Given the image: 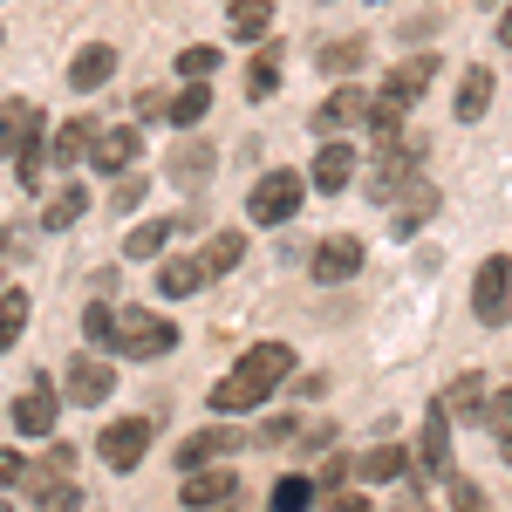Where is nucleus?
Returning <instances> with one entry per match:
<instances>
[{"label":"nucleus","instance_id":"f3484780","mask_svg":"<svg viewBox=\"0 0 512 512\" xmlns=\"http://www.w3.org/2000/svg\"><path fill=\"white\" fill-rule=\"evenodd\" d=\"M110 69H117V48H110V41H89L76 62H69V89L89 96V89H103V82H110Z\"/></svg>","mask_w":512,"mask_h":512},{"label":"nucleus","instance_id":"f704fd0d","mask_svg":"<svg viewBox=\"0 0 512 512\" xmlns=\"http://www.w3.org/2000/svg\"><path fill=\"white\" fill-rule=\"evenodd\" d=\"M239 260H246V233H219L205 246V267H212V274H233Z\"/></svg>","mask_w":512,"mask_h":512},{"label":"nucleus","instance_id":"a18cd8bd","mask_svg":"<svg viewBox=\"0 0 512 512\" xmlns=\"http://www.w3.org/2000/svg\"><path fill=\"white\" fill-rule=\"evenodd\" d=\"M499 35H506V48H512V0H506V14H499Z\"/></svg>","mask_w":512,"mask_h":512},{"label":"nucleus","instance_id":"09e8293b","mask_svg":"<svg viewBox=\"0 0 512 512\" xmlns=\"http://www.w3.org/2000/svg\"><path fill=\"white\" fill-rule=\"evenodd\" d=\"M0 512H14V506H7V492H0Z\"/></svg>","mask_w":512,"mask_h":512},{"label":"nucleus","instance_id":"39448f33","mask_svg":"<svg viewBox=\"0 0 512 512\" xmlns=\"http://www.w3.org/2000/svg\"><path fill=\"white\" fill-rule=\"evenodd\" d=\"M151 437H158L151 417H117V424H103L96 451H103V465H110V472H137V465H144V451H151Z\"/></svg>","mask_w":512,"mask_h":512},{"label":"nucleus","instance_id":"9d476101","mask_svg":"<svg viewBox=\"0 0 512 512\" xmlns=\"http://www.w3.org/2000/svg\"><path fill=\"white\" fill-rule=\"evenodd\" d=\"M144 158V137L123 123V130H96V144H89V164L110 178V171H130V164Z\"/></svg>","mask_w":512,"mask_h":512},{"label":"nucleus","instance_id":"bb28decb","mask_svg":"<svg viewBox=\"0 0 512 512\" xmlns=\"http://www.w3.org/2000/svg\"><path fill=\"white\" fill-rule=\"evenodd\" d=\"M212 164H219V151H212V144H178V151H171V164H164V171H171V178H178V185H198V178H205V171H212Z\"/></svg>","mask_w":512,"mask_h":512},{"label":"nucleus","instance_id":"2f4dec72","mask_svg":"<svg viewBox=\"0 0 512 512\" xmlns=\"http://www.w3.org/2000/svg\"><path fill=\"white\" fill-rule=\"evenodd\" d=\"M21 328H28V294H21V287H7V294H0V349H14V342H21Z\"/></svg>","mask_w":512,"mask_h":512},{"label":"nucleus","instance_id":"2eb2a0df","mask_svg":"<svg viewBox=\"0 0 512 512\" xmlns=\"http://www.w3.org/2000/svg\"><path fill=\"white\" fill-rule=\"evenodd\" d=\"M14 431L21 437H55V390H48V383L14 396Z\"/></svg>","mask_w":512,"mask_h":512},{"label":"nucleus","instance_id":"37998d69","mask_svg":"<svg viewBox=\"0 0 512 512\" xmlns=\"http://www.w3.org/2000/svg\"><path fill=\"white\" fill-rule=\"evenodd\" d=\"M164 103H171L164 89H144V96H137V117H164Z\"/></svg>","mask_w":512,"mask_h":512},{"label":"nucleus","instance_id":"7c9ffc66","mask_svg":"<svg viewBox=\"0 0 512 512\" xmlns=\"http://www.w3.org/2000/svg\"><path fill=\"white\" fill-rule=\"evenodd\" d=\"M164 246H171V219H144L137 233L123 239V253H130V260H158Z\"/></svg>","mask_w":512,"mask_h":512},{"label":"nucleus","instance_id":"79ce46f5","mask_svg":"<svg viewBox=\"0 0 512 512\" xmlns=\"http://www.w3.org/2000/svg\"><path fill=\"white\" fill-rule=\"evenodd\" d=\"M82 335L103 342V335H110V308H82Z\"/></svg>","mask_w":512,"mask_h":512},{"label":"nucleus","instance_id":"4468645a","mask_svg":"<svg viewBox=\"0 0 512 512\" xmlns=\"http://www.w3.org/2000/svg\"><path fill=\"white\" fill-rule=\"evenodd\" d=\"M41 137V110L35 103H0V158H21Z\"/></svg>","mask_w":512,"mask_h":512},{"label":"nucleus","instance_id":"423d86ee","mask_svg":"<svg viewBox=\"0 0 512 512\" xmlns=\"http://www.w3.org/2000/svg\"><path fill=\"white\" fill-rule=\"evenodd\" d=\"M472 315L485 321V328H499V321L512 315V260H506V253H492V260L478 267V280H472Z\"/></svg>","mask_w":512,"mask_h":512},{"label":"nucleus","instance_id":"ddd939ff","mask_svg":"<svg viewBox=\"0 0 512 512\" xmlns=\"http://www.w3.org/2000/svg\"><path fill=\"white\" fill-rule=\"evenodd\" d=\"M239 444H246V437H239L233 424H212V431H198V437H185V444H178V465H185V472H198V465H212V458H233Z\"/></svg>","mask_w":512,"mask_h":512},{"label":"nucleus","instance_id":"1a4fd4ad","mask_svg":"<svg viewBox=\"0 0 512 512\" xmlns=\"http://www.w3.org/2000/svg\"><path fill=\"white\" fill-rule=\"evenodd\" d=\"M110 390H117V369L103 355H82V362H69V376H62V396L69 403H110Z\"/></svg>","mask_w":512,"mask_h":512},{"label":"nucleus","instance_id":"f257e3e1","mask_svg":"<svg viewBox=\"0 0 512 512\" xmlns=\"http://www.w3.org/2000/svg\"><path fill=\"white\" fill-rule=\"evenodd\" d=\"M287 376H294V349H287V342H253V349L212 383V417H246V410H260Z\"/></svg>","mask_w":512,"mask_h":512},{"label":"nucleus","instance_id":"72a5a7b5","mask_svg":"<svg viewBox=\"0 0 512 512\" xmlns=\"http://www.w3.org/2000/svg\"><path fill=\"white\" fill-rule=\"evenodd\" d=\"M485 424H492V437H499V451L512 458V383L499 396H485Z\"/></svg>","mask_w":512,"mask_h":512},{"label":"nucleus","instance_id":"4c0bfd02","mask_svg":"<svg viewBox=\"0 0 512 512\" xmlns=\"http://www.w3.org/2000/svg\"><path fill=\"white\" fill-rule=\"evenodd\" d=\"M444 485H451V512H492V506H485V492H478L472 478H458V472H451Z\"/></svg>","mask_w":512,"mask_h":512},{"label":"nucleus","instance_id":"c03bdc74","mask_svg":"<svg viewBox=\"0 0 512 512\" xmlns=\"http://www.w3.org/2000/svg\"><path fill=\"white\" fill-rule=\"evenodd\" d=\"M335 512H376V506H369V499H355V492H342V499H335Z\"/></svg>","mask_w":512,"mask_h":512},{"label":"nucleus","instance_id":"a878e982","mask_svg":"<svg viewBox=\"0 0 512 512\" xmlns=\"http://www.w3.org/2000/svg\"><path fill=\"white\" fill-rule=\"evenodd\" d=\"M444 417L458 424V417H485V376H458L451 390H444Z\"/></svg>","mask_w":512,"mask_h":512},{"label":"nucleus","instance_id":"5701e85b","mask_svg":"<svg viewBox=\"0 0 512 512\" xmlns=\"http://www.w3.org/2000/svg\"><path fill=\"white\" fill-rule=\"evenodd\" d=\"M226 28H233L239 41H253V48H260V41L274 35V7H267V0H233V14H226Z\"/></svg>","mask_w":512,"mask_h":512},{"label":"nucleus","instance_id":"f8f14e48","mask_svg":"<svg viewBox=\"0 0 512 512\" xmlns=\"http://www.w3.org/2000/svg\"><path fill=\"white\" fill-rule=\"evenodd\" d=\"M205 280H212L205 253H171V260L158 267V294H164V301H185V294H198V287H205Z\"/></svg>","mask_w":512,"mask_h":512},{"label":"nucleus","instance_id":"20e7f679","mask_svg":"<svg viewBox=\"0 0 512 512\" xmlns=\"http://www.w3.org/2000/svg\"><path fill=\"white\" fill-rule=\"evenodd\" d=\"M301 192H308L301 171H267V178L253 185V198H246V219H253V226H287V219L301 212Z\"/></svg>","mask_w":512,"mask_h":512},{"label":"nucleus","instance_id":"8fccbe9b","mask_svg":"<svg viewBox=\"0 0 512 512\" xmlns=\"http://www.w3.org/2000/svg\"><path fill=\"white\" fill-rule=\"evenodd\" d=\"M0 246H7V226H0Z\"/></svg>","mask_w":512,"mask_h":512},{"label":"nucleus","instance_id":"c9c22d12","mask_svg":"<svg viewBox=\"0 0 512 512\" xmlns=\"http://www.w3.org/2000/svg\"><path fill=\"white\" fill-rule=\"evenodd\" d=\"M308 506H315V478L294 472V478H280V485H274V512H308Z\"/></svg>","mask_w":512,"mask_h":512},{"label":"nucleus","instance_id":"7ed1b4c3","mask_svg":"<svg viewBox=\"0 0 512 512\" xmlns=\"http://www.w3.org/2000/svg\"><path fill=\"white\" fill-rule=\"evenodd\" d=\"M410 178H424V137H390V144L376 151V171H369V198L390 205Z\"/></svg>","mask_w":512,"mask_h":512},{"label":"nucleus","instance_id":"dca6fc26","mask_svg":"<svg viewBox=\"0 0 512 512\" xmlns=\"http://www.w3.org/2000/svg\"><path fill=\"white\" fill-rule=\"evenodd\" d=\"M362 117H369V89H335V96L315 110V130L321 137H342V130L362 123Z\"/></svg>","mask_w":512,"mask_h":512},{"label":"nucleus","instance_id":"49530a36","mask_svg":"<svg viewBox=\"0 0 512 512\" xmlns=\"http://www.w3.org/2000/svg\"><path fill=\"white\" fill-rule=\"evenodd\" d=\"M396 512H424V499H403V506H396Z\"/></svg>","mask_w":512,"mask_h":512},{"label":"nucleus","instance_id":"a19ab883","mask_svg":"<svg viewBox=\"0 0 512 512\" xmlns=\"http://www.w3.org/2000/svg\"><path fill=\"white\" fill-rule=\"evenodd\" d=\"M137 205H144V178H123L110 192V212H137Z\"/></svg>","mask_w":512,"mask_h":512},{"label":"nucleus","instance_id":"aec40b11","mask_svg":"<svg viewBox=\"0 0 512 512\" xmlns=\"http://www.w3.org/2000/svg\"><path fill=\"white\" fill-rule=\"evenodd\" d=\"M403 465H410V451H403V444H376V451H362V458H355L349 472L362 478V485H396Z\"/></svg>","mask_w":512,"mask_h":512},{"label":"nucleus","instance_id":"e433bc0d","mask_svg":"<svg viewBox=\"0 0 512 512\" xmlns=\"http://www.w3.org/2000/svg\"><path fill=\"white\" fill-rule=\"evenodd\" d=\"M178 76H185V82L219 76V48H212V41H198V48H185V55H178Z\"/></svg>","mask_w":512,"mask_h":512},{"label":"nucleus","instance_id":"3c124183","mask_svg":"<svg viewBox=\"0 0 512 512\" xmlns=\"http://www.w3.org/2000/svg\"><path fill=\"white\" fill-rule=\"evenodd\" d=\"M376 7H383V0H376Z\"/></svg>","mask_w":512,"mask_h":512},{"label":"nucleus","instance_id":"c85d7f7f","mask_svg":"<svg viewBox=\"0 0 512 512\" xmlns=\"http://www.w3.org/2000/svg\"><path fill=\"white\" fill-rule=\"evenodd\" d=\"M205 110H212V89H205V82H185V89H178V96L164 103V117L178 123V130H192V123L205 117Z\"/></svg>","mask_w":512,"mask_h":512},{"label":"nucleus","instance_id":"f03ea898","mask_svg":"<svg viewBox=\"0 0 512 512\" xmlns=\"http://www.w3.org/2000/svg\"><path fill=\"white\" fill-rule=\"evenodd\" d=\"M103 349L123 355V362H151V355H171L178 349V328L151 308H110V335H103Z\"/></svg>","mask_w":512,"mask_h":512},{"label":"nucleus","instance_id":"cd10ccee","mask_svg":"<svg viewBox=\"0 0 512 512\" xmlns=\"http://www.w3.org/2000/svg\"><path fill=\"white\" fill-rule=\"evenodd\" d=\"M485 103H492V69H465V82H458V123H478Z\"/></svg>","mask_w":512,"mask_h":512},{"label":"nucleus","instance_id":"58836bf2","mask_svg":"<svg viewBox=\"0 0 512 512\" xmlns=\"http://www.w3.org/2000/svg\"><path fill=\"white\" fill-rule=\"evenodd\" d=\"M14 164H21V185H41V178H48V137H35Z\"/></svg>","mask_w":512,"mask_h":512},{"label":"nucleus","instance_id":"6ab92c4d","mask_svg":"<svg viewBox=\"0 0 512 512\" xmlns=\"http://www.w3.org/2000/svg\"><path fill=\"white\" fill-rule=\"evenodd\" d=\"M226 499H239V472H205V465H198V472L185 478V512L226 506Z\"/></svg>","mask_w":512,"mask_h":512},{"label":"nucleus","instance_id":"a211bd4d","mask_svg":"<svg viewBox=\"0 0 512 512\" xmlns=\"http://www.w3.org/2000/svg\"><path fill=\"white\" fill-rule=\"evenodd\" d=\"M431 212H437V192H431V185H424V178H410V185L396 192V212H390L396 239H410V233H417V226H424V219H431Z\"/></svg>","mask_w":512,"mask_h":512},{"label":"nucleus","instance_id":"ea45409f","mask_svg":"<svg viewBox=\"0 0 512 512\" xmlns=\"http://www.w3.org/2000/svg\"><path fill=\"white\" fill-rule=\"evenodd\" d=\"M28 478H35V465H28V458L0 451V492H14V485H28Z\"/></svg>","mask_w":512,"mask_h":512},{"label":"nucleus","instance_id":"c756f323","mask_svg":"<svg viewBox=\"0 0 512 512\" xmlns=\"http://www.w3.org/2000/svg\"><path fill=\"white\" fill-rule=\"evenodd\" d=\"M315 62H321V76H355L369 62V41H328Z\"/></svg>","mask_w":512,"mask_h":512},{"label":"nucleus","instance_id":"4be33fe9","mask_svg":"<svg viewBox=\"0 0 512 512\" xmlns=\"http://www.w3.org/2000/svg\"><path fill=\"white\" fill-rule=\"evenodd\" d=\"M89 144H96V123L69 117L55 137H48V158H55V164H82V158H89Z\"/></svg>","mask_w":512,"mask_h":512},{"label":"nucleus","instance_id":"de8ad7c7","mask_svg":"<svg viewBox=\"0 0 512 512\" xmlns=\"http://www.w3.org/2000/svg\"><path fill=\"white\" fill-rule=\"evenodd\" d=\"M198 512H233V499H226V506H198Z\"/></svg>","mask_w":512,"mask_h":512},{"label":"nucleus","instance_id":"9b49d317","mask_svg":"<svg viewBox=\"0 0 512 512\" xmlns=\"http://www.w3.org/2000/svg\"><path fill=\"white\" fill-rule=\"evenodd\" d=\"M349 178H355V151L342 144V137H321V151H315V171H308V185L335 198L342 185H349Z\"/></svg>","mask_w":512,"mask_h":512},{"label":"nucleus","instance_id":"0eeeda50","mask_svg":"<svg viewBox=\"0 0 512 512\" xmlns=\"http://www.w3.org/2000/svg\"><path fill=\"white\" fill-rule=\"evenodd\" d=\"M431 82H437V62H431V55H410V62H396L390 76H383V96H369V103L403 117V110H410V103H417V96H424Z\"/></svg>","mask_w":512,"mask_h":512},{"label":"nucleus","instance_id":"473e14b6","mask_svg":"<svg viewBox=\"0 0 512 512\" xmlns=\"http://www.w3.org/2000/svg\"><path fill=\"white\" fill-rule=\"evenodd\" d=\"M35 506H41V512H76L82 492L69 485V478H35Z\"/></svg>","mask_w":512,"mask_h":512},{"label":"nucleus","instance_id":"393cba45","mask_svg":"<svg viewBox=\"0 0 512 512\" xmlns=\"http://www.w3.org/2000/svg\"><path fill=\"white\" fill-rule=\"evenodd\" d=\"M274 89H280V41H274V48L260 41V48H253V62H246V96H253V103H267Z\"/></svg>","mask_w":512,"mask_h":512},{"label":"nucleus","instance_id":"412c9836","mask_svg":"<svg viewBox=\"0 0 512 512\" xmlns=\"http://www.w3.org/2000/svg\"><path fill=\"white\" fill-rule=\"evenodd\" d=\"M424 472L451 478V417H444V403H431V424H424Z\"/></svg>","mask_w":512,"mask_h":512},{"label":"nucleus","instance_id":"b1692460","mask_svg":"<svg viewBox=\"0 0 512 512\" xmlns=\"http://www.w3.org/2000/svg\"><path fill=\"white\" fill-rule=\"evenodd\" d=\"M82 212H89V192H82V185H55V198L41 205V226H48V233H69Z\"/></svg>","mask_w":512,"mask_h":512},{"label":"nucleus","instance_id":"6e6552de","mask_svg":"<svg viewBox=\"0 0 512 512\" xmlns=\"http://www.w3.org/2000/svg\"><path fill=\"white\" fill-rule=\"evenodd\" d=\"M308 274H315L321 287H342V280H355V274H362V239H355V233L321 239L315 260H308Z\"/></svg>","mask_w":512,"mask_h":512}]
</instances>
